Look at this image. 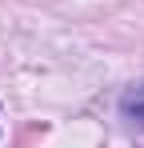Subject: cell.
<instances>
[{
    "label": "cell",
    "instance_id": "2",
    "mask_svg": "<svg viewBox=\"0 0 144 148\" xmlns=\"http://www.w3.org/2000/svg\"><path fill=\"white\" fill-rule=\"evenodd\" d=\"M36 136H44V124H32L20 140H16V148H32V140H36Z\"/></svg>",
    "mask_w": 144,
    "mask_h": 148
},
{
    "label": "cell",
    "instance_id": "1",
    "mask_svg": "<svg viewBox=\"0 0 144 148\" xmlns=\"http://www.w3.org/2000/svg\"><path fill=\"white\" fill-rule=\"evenodd\" d=\"M120 116L128 124H136V128H144V84H132L120 96Z\"/></svg>",
    "mask_w": 144,
    "mask_h": 148
}]
</instances>
